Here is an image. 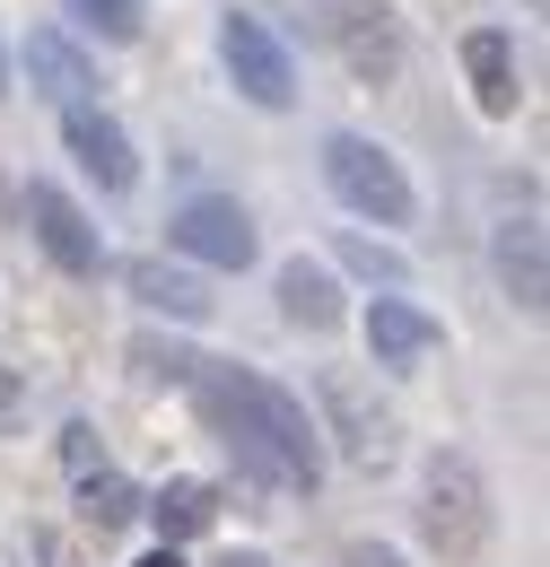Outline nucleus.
<instances>
[{
    "instance_id": "nucleus-1",
    "label": "nucleus",
    "mask_w": 550,
    "mask_h": 567,
    "mask_svg": "<svg viewBox=\"0 0 550 567\" xmlns=\"http://www.w3.org/2000/svg\"><path fill=\"white\" fill-rule=\"evenodd\" d=\"M193 402H202V420L218 427V445H227L263 489H288V497L315 489L324 454H315V420H306L297 393L263 384L254 367H218V358H202V367H193Z\"/></svg>"
},
{
    "instance_id": "nucleus-2",
    "label": "nucleus",
    "mask_w": 550,
    "mask_h": 567,
    "mask_svg": "<svg viewBox=\"0 0 550 567\" xmlns=\"http://www.w3.org/2000/svg\"><path fill=\"white\" fill-rule=\"evenodd\" d=\"M324 175H333V193H342L358 218H376V227H411V184H403V166H394L376 141L333 132V141H324Z\"/></svg>"
},
{
    "instance_id": "nucleus-3",
    "label": "nucleus",
    "mask_w": 550,
    "mask_h": 567,
    "mask_svg": "<svg viewBox=\"0 0 550 567\" xmlns=\"http://www.w3.org/2000/svg\"><path fill=\"white\" fill-rule=\"evenodd\" d=\"M428 542L446 559H481L489 542V489L464 454H437V472H428Z\"/></svg>"
},
{
    "instance_id": "nucleus-4",
    "label": "nucleus",
    "mask_w": 550,
    "mask_h": 567,
    "mask_svg": "<svg viewBox=\"0 0 550 567\" xmlns=\"http://www.w3.org/2000/svg\"><path fill=\"white\" fill-rule=\"evenodd\" d=\"M218 53H227V71H236V87H245L254 105H272V114L297 105V62H288V44H279L254 9H236V18L218 27Z\"/></svg>"
},
{
    "instance_id": "nucleus-5",
    "label": "nucleus",
    "mask_w": 550,
    "mask_h": 567,
    "mask_svg": "<svg viewBox=\"0 0 550 567\" xmlns=\"http://www.w3.org/2000/svg\"><path fill=\"white\" fill-rule=\"evenodd\" d=\"M324 35L342 44L349 79H367V87H385V79L403 71V27H394V9H385V0H333Z\"/></svg>"
},
{
    "instance_id": "nucleus-6",
    "label": "nucleus",
    "mask_w": 550,
    "mask_h": 567,
    "mask_svg": "<svg viewBox=\"0 0 550 567\" xmlns=\"http://www.w3.org/2000/svg\"><path fill=\"white\" fill-rule=\"evenodd\" d=\"M166 245L193 254V262H218V271H245L254 262V218L236 202H184L175 227H166Z\"/></svg>"
},
{
    "instance_id": "nucleus-7",
    "label": "nucleus",
    "mask_w": 550,
    "mask_h": 567,
    "mask_svg": "<svg viewBox=\"0 0 550 567\" xmlns=\"http://www.w3.org/2000/svg\"><path fill=\"white\" fill-rule=\"evenodd\" d=\"M367 350H376V367H403L411 375V367H428V358L446 350V332L419 315L411 297H376L367 306Z\"/></svg>"
},
{
    "instance_id": "nucleus-8",
    "label": "nucleus",
    "mask_w": 550,
    "mask_h": 567,
    "mask_svg": "<svg viewBox=\"0 0 550 567\" xmlns=\"http://www.w3.org/2000/svg\"><path fill=\"white\" fill-rule=\"evenodd\" d=\"M324 411H333V436H342L349 463H367V472H385V463H394V420H385V411H367V393H358L349 375H324Z\"/></svg>"
},
{
    "instance_id": "nucleus-9",
    "label": "nucleus",
    "mask_w": 550,
    "mask_h": 567,
    "mask_svg": "<svg viewBox=\"0 0 550 567\" xmlns=\"http://www.w3.org/2000/svg\"><path fill=\"white\" fill-rule=\"evenodd\" d=\"M27 218H35V236H44V254L62 262V271H96V227L79 218V202L70 193H53V184H27Z\"/></svg>"
},
{
    "instance_id": "nucleus-10",
    "label": "nucleus",
    "mask_w": 550,
    "mask_h": 567,
    "mask_svg": "<svg viewBox=\"0 0 550 567\" xmlns=\"http://www.w3.org/2000/svg\"><path fill=\"white\" fill-rule=\"evenodd\" d=\"M27 71L44 79V96H53L62 114H79V105H88V96L105 87V79L88 71V62H79V44H62L53 27H35V35H27Z\"/></svg>"
},
{
    "instance_id": "nucleus-11",
    "label": "nucleus",
    "mask_w": 550,
    "mask_h": 567,
    "mask_svg": "<svg viewBox=\"0 0 550 567\" xmlns=\"http://www.w3.org/2000/svg\"><path fill=\"white\" fill-rule=\"evenodd\" d=\"M62 132H70V157H79L105 193H123V184L140 175V166H132V141H123L105 114H88V105H79V114H62Z\"/></svg>"
},
{
    "instance_id": "nucleus-12",
    "label": "nucleus",
    "mask_w": 550,
    "mask_h": 567,
    "mask_svg": "<svg viewBox=\"0 0 550 567\" xmlns=\"http://www.w3.org/2000/svg\"><path fill=\"white\" fill-rule=\"evenodd\" d=\"M464 71H472L481 114H516V53H507L498 27H472V35H464Z\"/></svg>"
},
{
    "instance_id": "nucleus-13",
    "label": "nucleus",
    "mask_w": 550,
    "mask_h": 567,
    "mask_svg": "<svg viewBox=\"0 0 550 567\" xmlns=\"http://www.w3.org/2000/svg\"><path fill=\"white\" fill-rule=\"evenodd\" d=\"M123 280H132L140 306H157V315H184V323H202L210 306H218V297H210V280H193V271H166V262H132Z\"/></svg>"
},
{
    "instance_id": "nucleus-14",
    "label": "nucleus",
    "mask_w": 550,
    "mask_h": 567,
    "mask_svg": "<svg viewBox=\"0 0 550 567\" xmlns=\"http://www.w3.org/2000/svg\"><path fill=\"white\" fill-rule=\"evenodd\" d=\"M140 515H157L166 542H202L210 524H218V489L210 481H166V497H149Z\"/></svg>"
},
{
    "instance_id": "nucleus-15",
    "label": "nucleus",
    "mask_w": 550,
    "mask_h": 567,
    "mask_svg": "<svg viewBox=\"0 0 550 567\" xmlns=\"http://www.w3.org/2000/svg\"><path fill=\"white\" fill-rule=\"evenodd\" d=\"M279 315L306 323V332H333V323H342V288L324 280L315 262H288V271H279Z\"/></svg>"
},
{
    "instance_id": "nucleus-16",
    "label": "nucleus",
    "mask_w": 550,
    "mask_h": 567,
    "mask_svg": "<svg viewBox=\"0 0 550 567\" xmlns=\"http://www.w3.org/2000/svg\"><path fill=\"white\" fill-rule=\"evenodd\" d=\"M79 515H88L96 533H123V524L140 515V489L123 481V472H88V481H79Z\"/></svg>"
},
{
    "instance_id": "nucleus-17",
    "label": "nucleus",
    "mask_w": 550,
    "mask_h": 567,
    "mask_svg": "<svg viewBox=\"0 0 550 567\" xmlns=\"http://www.w3.org/2000/svg\"><path fill=\"white\" fill-rule=\"evenodd\" d=\"M498 262H507L516 306H524V315H542V227H533V218H524V227H507V254H498Z\"/></svg>"
},
{
    "instance_id": "nucleus-18",
    "label": "nucleus",
    "mask_w": 550,
    "mask_h": 567,
    "mask_svg": "<svg viewBox=\"0 0 550 567\" xmlns=\"http://www.w3.org/2000/svg\"><path fill=\"white\" fill-rule=\"evenodd\" d=\"M9 567H79V550H70L53 524H18L9 533Z\"/></svg>"
},
{
    "instance_id": "nucleus-19",
    "label": "nucleus",
    "mask_w": 550,
    "mask_h": 567,
    "mask_svg": "<svg viewBox=\"0 0 550 567\" xmlns=\"http://www.w3.org/2000/svg\"><path fill=\"white\" fill-rule=\"evenodd\" d=\"M70 9H79L96 35H114V44H132V35H140V0H70Z\"/></svg>"
},
{
    "instance_id": "nucleus-20",
    "label": "nucleus",
    "mask_w": 550,
    "mask_h": 567,
    "mask_svg": "<svg viewBox=\"0 0 550 567\" xmlns=\"http://www.w3.org/2000/svg\"><path fill=\"white\" fill-rule=\"evenodd\" d=\"M342 262L358 271V280H385V288H403V254H385V245H367V236H342Z\"/></svg>"
},
{
    "instance_id": "nucleus-21",
    "label": "nucleus",
    "mask_w": 550,
    "mask_h": 567,
    "mask_svg": "<svg viewBox=\"0 0 550 567\" xmlns=\"http://www.w3.org/2000/svg\"><path fill=\"white\" fill-rule=\"evenodd\" d=\"M132 358H140V375H166V384H193V367H202L193 350H166V341H149V332L132 341Z\"/></svg>"
},
{
    "instance_id": "nucleus-22",
    "label": "nucleus",
    "mask_w": 550,
    "mask_h": 567,
    "mask_svg": "<svg viewBox=\"0 0 550 567\" xmlns=\"http://www.w3.org/2000/svg\"><path fill=\"white\" fill-rule=\"evenodd\" d=\"M18 420H27V375H18V367H0V436H9Z\"/></svg>"
},
{
    "instance_id": "nucleus-23",
    "label": "nucleus",
    "mask_w": 550,
    "mask_h": 567,
    "mask_svg": "<svg viewBox=\"0 0 550 567\" xmlns=\"http://www.w3.org/2000/svg\"><path fill=\"white\" fill-rule=\"evenodd\" d=\"M62 454H70V472H79V481H88V472H105V463H96V427H70Z\"/></svg>"
},
{
    "instance_id": "nucleus-24",
    "label": "nucleus",
    "mask_w": 550,
    "mask_h": 567,
    "mask_svg": "<svg viewBox=\"0 0 550 567\" xmlns=\"http://www.w3.org/2000/svg\"><path fill=\"white\" fill-rule=\"evenodd\" d=\"M349 567H403V559H394L385 542H349Z\"/></svg>"
},
{
    "instance_id": "nucleus-25",
    "label": "nucleus",
    "mask_w": 550,
    "mask_h": 567,
    "mask_svg": "<svg viewBox=\"0 0 550 567\" xmlns=\"http://www.w3.org/2000/svg\"><path fill=\"white\" fill-rule=\"evenodd\" d=\"M140 567H184V559H175V550H149V559H140Z\"/></svg>"
},
{
    "instance_id": "nucleus-26",
    "label": "nucleus",
    "mask_w": 550,
    "mask_h": 567,
    "mask_svg": "<svg viewBox=\"0 0 550 567\" xmlns=\"http://www.w3.org/2000/svg\"><path fill=\"white\" fill-rule=\"evenodd\" d=\"M218 567H272V559H254V550H236V559H218Z\"/></svg>"
},
{
    "instance_id": "nucleus-27",
    "label": "nucleus",
    "mask_w": 550,
    "mask_h": 567,
    "mask_svg": "<svg viewBox=\"0 0 550 567\" xmlns=\"http://www.w3.org/2000/svg\"><path fill=\"white\" fill-rule=\"evenodd\" d=\"M0 96H9V53H0Z\"/></svg>"
}]
</instances>
